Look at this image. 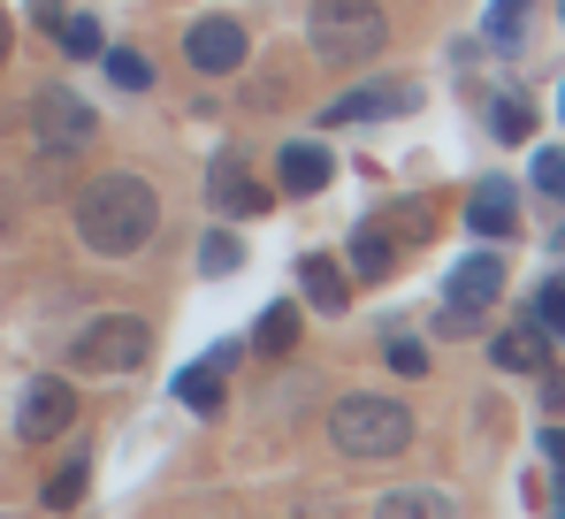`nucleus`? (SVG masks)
Returning a JSON list of instances; mask_svg holds the SVG:
<instances>
[{
  "label": "nucleus",
  "mask_w": 565,
  "mask_h": 519,
  "mask_svg": "<svg viewBox=\"0 0 565 519\" xmlns=\"http://www.w3.org/2000/svg\"><path fill=\"white\" fill-rule=\"evenodd\" d=\"M70 214H77V237H85L99 260H130V253H146L153 230H161V191H153L146 176L115 169V176H93Z\"/></svg>",
  "instance_id": "nucleus-1"
},
{
  "label": "nucleus",
  "mask_w": 565,
  "mask_h": 519,
  "mask_svg": "<svg viewBox=\"0 0 565 519\" xmlns=\"http://www.w3.org/2000/svg\"><path fill=\"white\" fill-rule=\"evenodd\" d=\"M329 443H337L344 458H360V466L405 458V451H413V413H405L397 398H382V390H352V398L329 405Z\"/></svg>",
  "instance_id": "nucleus-2"
},
{
  "label": "nucleus",
  "mask_w": 565,
  "mask_h": 519,
  "mask_svg": "<svg viewBox=\"0 0 565 519\" xmlns=\"http://www.w3.org/2000/svg\"><path fill=\"white\" fill-rule=\"evenodd\" d=\"M306 39H313V62L329 70H360L390 46V15L382 0H313L306 8Z\"/></svg>",
  "instance_id": "nucleus-3"
},
{
  "label": "nucleus",
  "mask_w": 565,
  "mask_h": 519,
  "mask_svg": "<svg viewBox=\"0 0 565 519\" xmlns=\"http://www.w3.org/2000/svg\"><path fill=\"white\" fill-rule=\"evenodd\" d=\"M146 351H153V321H138V314H99V321L77 329L70 367H77V374H130V367H146Z\"/></svg>",
  "instance_id": "nucleus-4"
},
{
  "label": "nucleus",
  "mask_w": 565,
  "mask_h": 519,
  "mask_svg": "<svg viewBox=\"0 0 565 519\" xmlns=\"http://www.w3.org/2000/svg\"><path fill=\"white\" fill-rule=\"evenodd\" d=\"M31 138L62 161V153H85L99 138V115H93V99L85 92H70V85H46L39 99H31Z\"/></svg>",
  "instance_id": "nucleus-5"
},
{
  "label": "nucleus",
  "mask_w": 565,
  "mask_h": 519,
  "mask_svg": "<svg viewBox=\"0 0 565 519\" xmlns=\"http://www.w3.org/2000/svg\"><path fill=\"white\" fill-rule=\"evenodd\" d=\"M206 206L222 214V222H253V214H268V183L253 176V161L245 153H214L206 161Z\"/></svg>",
  "instance_id": "nucleus-6"
},
{
  "label": "nucleus",
  "mask_w": 565,
  "mask_h": 519,
  "mask_svg": "<svg viewBox=\"0 0 565 519\" xmlns=\"http://www.w3.org/2000/svg\"><path fill=\"white\" fill-rule=\"evenodd\" d=\"M70 421H77L70 374H39L23 390V405H15V443H54V435H70Z\"/></svg>",
  "instance_id": "nucleus-7"
},
{
  "label": "nucleus",
  "mask_w": 565,
  "mask_h": 519,
  "mask_svg": "<svg viewBox=\"0 0 565 519\" xmlns=\"http://www.w3.org/2000/svg\"><path fill=\"white\" fill-rule=\"evenodd\" d=\"M184 62L199 70V77H230V70L245 62V23H230V15L184 23Z\"/></svg>",
  "instance_id": "nucleus-8"
},
{
  "label": "nucleus",
  "mask_w": 565,
  "mask_h": 519,
  "mask_svg": "<svg viewBox=\"0 0 565 519\" xmlns=\"http://www.w3.org/2000/svg\"><path fill=\"white\" fill-rule=\"evenodd\" d=\"M413 107H420L413 77H382V85H360V92H344V99H329L321 123L337 130V123H382V115H413Z\"/></svg>",
  "instance_id": "nucleus-9"
},
{
  "label": "nucleus",
  "mask_w": 565,
  "mask_h": 519,
  "mask_svg": "<svg viewBox=\"0 0 565 519\" xmlns=\"http://www.w3.org/2000/svg\"><path fill=\"white\" fill-rule=\"evenodd\" d=\"M497 298H504V260L497 253H467L444 283V306H459V314H489Z\"/></svg>",
  "instance_id": "nucleus-10"
},
{
  "label": "nucleus",
  "mask_w": 565,
  "mask_h": 519,
  "mask_svg": "<svg viewBox=\"0 0 565 519\" xmlns=\"http://www.w3.org/2000/svg\"><path fill=\"white\" fill-rule=\"evenodd\" d=\"M467 230H481V237H512V230H520V191H512L504 176H481V183H473Z\"/></svg>",
  "instance_id": "nucleus-11"
},
{
  "label": "nucleus",
  "mask_w": 565,
  "mask_h": 519,
  "mask_svg": "<svg viewBox=\"0 0 565 519\" xmlns=\"http://www.w3.org/2000/svg\"><path fill=\"white\" fill-rule=\"evenodd\" d=\"M329 176H337V153H329V146H282L276 153V183L290 191V199L329 191Z\"/></svg>",
  "instance_id": "nucleus-12"
},
{
  "label": "nucleus",
  "mask_w": 565,
  "mask_h": 519,
  "mask_svg": "<svg viewBox=\"0 0 565 519\" xmlns=\"http://www.w3.org/2000/svg\"><path fill=\"white\" fill-rule=\"evenodd\" d=\"M230 359H237V351L222 345V351H206L199 367H184V374H177V398H184L191 413H222V374H230Z\"/></svg>",
  "instance_id": "nucleus-13"
},
{
  "label": "nucleus",
  "mask_w": 565,
  "mask_h": 519,
  "mask_svg": "<svg viewBox=\"0 0 565 519\" xmlns=\"http://www.w3.org/2000/svg\"><path fill=\"white\" fill-rule=\"evenodd\" d=\"M375 519H459V497L436 489V481H420V489H390V497H375Z\"/></svg>",
  "instance_id": "nucleus-14"
},
{
  "label": "nucleus",
  "mask_w": 565,
  "mask_h": 519,
  "mask_svg": "<svg viewBox=\"0 0 565 519\" xmlns=\"http://www.w3.org/2000/svg\"><path fill=\"white\" fill-rule=\"evenodd\" d=\"M298 283H306L313 314H344V306H352V283L337 275V260H329V253H306V260H298Z\"/></svg>",
  "instance_id": "nucleus-15"
},
{
  "label": "nucleus",
  "mask_w": 565,
  "mask_h": 519,
  "mask_svg": "<svg viewBox=\"0 0 565 519\" xmlns=\"http://www.w3.org/2000/svg\"><path fill=\"white\" fill-rule=\"evenodd\" d=\"M489 359L504 367V374H543V359H551V337L527 321V329H504L497 345H489Z\"/></svg>",
  "instance_id": "nucleus-16"
},
{
  "label": "nucleus",
  "mask_w": 565,
  "mask_h": 519,
  "mask_svg": "<svg viewBox=\"0 0 565 519\" xmlns=\"http://www.w3.org/2000/svg\"><path fill=\"white\" fill-rule=\"evenodd\" d=\"M390 260H397V237L375 230V222H360V230H352V267H360V275H390Z\"/></svg>",
  "instance_id": "nucleus-17"
},
{
  "label": "nucleus",
  "mask_w": 565,
  "mask_h": 519,
  "mask_svg": "<svg viewBox=\"0 0 565 519\" xmlns=\"http://www.w3.org/2000/svg\"><path fill=\"white\" fill-rule=\"evenodd\" d=\"M253 345H260V351H290V345H298V306H290V298L260 314V337H253Z\"/></svg>",
  "instance_id": "nucleus-18"
},
{
  "label": "nucleus",
  "mask_w": 565,
  "mask_h": 519,
  "mask_svg": "<svg viewBox=\"0 0 565 519\" xmlns=\"http://www.w3.org/2000/svg\"><path fill=\"white\" fill-rule=\"evenodd\" d=\"M535 329H543V337H565V275H551V283L535 290Z\"/></svg>",
  "instance_id": "nucleus-19"
},
{
  "label": "nucleus",
  "mask_w": 565,
  "mask_h": 519,
  "mask_svg": "<svg viewBox=\"0 0 565 519\" xmlns=\"http://www.w3.org/2000/svg\"><path fill=\"white\" fill-rule=\"evenodd\" d=\"M107 77H115L122 92H146V85H153V62L130 54V46H115V54H107Z\"/></svg>",
  "instance_id": "nucleus-20"
},
{
  "label": "nucleus",
  "mask_w": 565,
  "mask_h": 519,
  "mask_svg": "<svg viewBox=\"0 0 565 519\" xmlns=\"http://www.w3.org/2000/svg\"><path fill=\"white\" fill-rule=\"evenodd\" d=\"M54 39H62V54H70V62H93V54H99V23H93V15H70Z\"/></svg>",
  "instance_id": "nucleus-21"
},
{
  "label": "nucleus",
  "mask_w": 565,
  "mask_h": 519,
  "mask_svg": "<svg viewBox=\"0 0 565 519\" xmlns=\"http://www.w3.org/2000/svg\"><path fill=\"white\" fill-rule=\"evenodd\" d=\"M85 481H93V466H85V458H70V474H54V481H46V505H54V512H70V505L85 497Z\"/></svg>",
  "instance_id": "nucleus-22"
},
{
  "label": "nucleus",
  "mask_w": 565,
  "mask_h": 519,
  "mask_svg": "<svg viewBox=\"0 0 565 519\" xmlns=\"http://www.w3.org/2000/svg\"><path fill=\"white\" fill-rule=\"evenodd\" d=\"M520 15H527V0H489V39L512 46L520 39Z\"/></svg>",
  "instance_id": "nucleus-23"
},
{
  "label": "nucleus",
  "mask_w": 565,
  "mask_h": 519,
  "mask_svg": "<svg viewBox=\"0 0 565 519\" xmlns=\"http://www.w3.org/2000/svg\"><path fill=\"white\" fill-rule=\"evenodd\" d=\"M199 267H206V275H230V267H237V237H230V230H214V237L199 245Z\"/></svg>",
  "instance_id": "nucleus-24"
},
{
  "label": "nucleus",
  "mask_w": 565,
  "mask_h": 519,
  "mask_svg": "<svg viewBox=\"0 0 565 519\" xmlns=\"http://www.w3.org/2000/svg\"><path fill=\"white\" fill-rule=\"evenodd\" d=\"M535 191L565 199V153H558V146H543V153H535Z\"/></svg>",
  "instance_id": "nucleus-25"
},
{
  "label": "nucleus",
  "mask_w": 565,
  "mask_h": 519,
  "mask_svg": "<svg viewBox=\"0 0 565 519\" xmlns=\"http://www.w3.org/2000/svg\"><path fill=\"white\" fill-rule=\"evenodd\" d=\"M527 130H535V115H527L520 99H497V138H512V146H520Z\"/></svg>",
  "instance_id": "nucleus-26"
},
{
  "label": "nucleus",
  "mask_w": 565,
  "mask_h": 519,
  "mask_svg": "<svg viewBox=\"0 0 565 519\" xmlns=\"http://www.w3.org/2000/svg\"><path fill=\"white\" fill-rule=\"evenodd\" d=\"M390 367L397 374H428V351L413 345V337H390Z\"/></svg>",
  "instance_id": "nucleus-27"
},
{
  "label": "nucleus",
  "mask_w": 565,
  "mask_h": 519,
  "mask_svg": "<svg viewBox=\"0 0 565 519\" xmlns=\"http://www.w3.org/2000/svg\"><path fill=\"white\" fill-rule=\"evenodd\" d=\"M543 451H551V466H558V481H565V428H543Z\"/></svg>",
  "instance_id": "nucleus-28"
},
{
  "label": "nucleus",
  "mask_w": 565,
  "mask_h": 519,
  "mask_svg": "<svg viewBox=\"0 0 565 519\" xmlns=\"http://www.w3.org/2000/svg\"><path fill=\"white\" fill-rule=\"evenodd\" d=\"M0 62H8V23H0Z\"/></svg>",
  "instance_id": "nucleus-29"
},
{
  "label": "nucleus",
  "mask_w": 565,
  "mask_h": 519,
  "mask_svg": "<svg viewBox=\"0 0 565 519\" xmlns=\"http://www.w3.org/2000/svg\"><path fill=\"white\" fill-rule=\"evenodd\" d=\"M558 519H565V481H558Z\"/></svg>",
  "instance_id": "nucleus-30"
}]
</instances>
